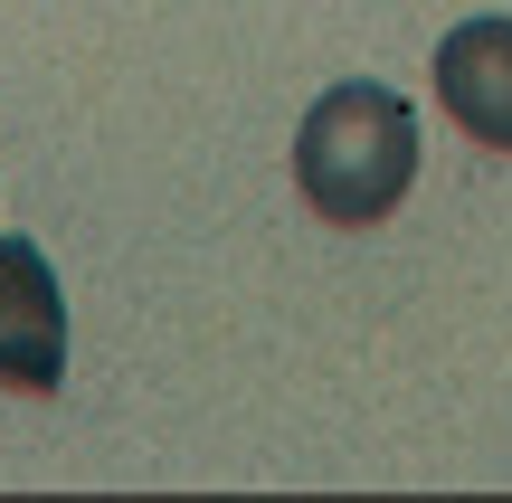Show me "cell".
<instances>
[{"label": "cell", "mask_w": 512, "mask_h": 503, "mask_svg": "<svg viewBox=\"0 0 512 503\" xmlns=\"http://www.w3.org/2000/svg\"><path fill=\"white\" fill-rule=\"evenodd\" d=\"M408 181H418V105L399 86L351 76V86L313 95L304 133H294V190H304L313 219L380 228L408 200Z\"/></svg>", "instance_id": "1"}, {"label": "cell", "mask_w": 512, "mask_h": 503, "mask_svg": "<svg viewBox=\"0 0 512 503\" xmlns=\"http://www.w3.org/2000/svg\"><path fill=\"white\" fill-rule=\"evenodd\" d=\"M67 380V295L29 238H0V390L48 399Z\"/></svg>", "instance_id": "2"}, {"label": "cell", "mask_w": 512, "mask_h": 503, "mask_svg": "<svg viewBox=\"0 0 512 503\" xmlns=\"http://www.w3.org/2000/svg\"><path fill=\"white\" fill-rule=\"evenodd\" d=\"M437 105L465 143L512 152V19H456L437 38Z\"/></svg>", "instance_id": "3"}]
</instances>
